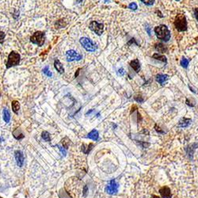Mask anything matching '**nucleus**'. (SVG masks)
Listing matches in <instances>:
<instances>
[{"label": "nucleus", "instance_id": "obj_1", "mask_svg": "<svg viewBox=\"0 0 198 198\" xmlns=\"http://www.w3.org/2000/svg\"><path fill=\"white\" fill-rule=\"evenodd\" d=\"M65 189L72 198L83 197L86 193L84 183L77 178H71L65 183Z\"/></svg>", "mask_w": 198, "mask_h": 198}, {"label": "nucleus", "instance_id": "obj_2", "mask_svg": "<svg viewBox=\"0 0 198 198\" xmlns=\"http://www.w3.org/2000/svg\"><path fill=\"white\" fill-rule=\"evenodd\" d=\"M155 33L159 40L165 41V42L169 41L170 36H171L168 27L165 25H160V26H156L155 28Z\"/></svg>", "mask_w": 198, "mask_h": 198}, {"label": "nucleus", "instance_id": "obj_3", "mask_svg": "<svg viewBox=\"0 0 198 198\" xmlns=\"http://www.w3.org/2000/svg\"><path fill=\"white\" fill-rule=\"evenodd\" d=\"M174 26H175L176 29L179 31V32H183L187 29V21H186V18L184 14H179L175 17L174 19Z\"/></svg>", "mask_w": 198, "mask_h": 198}, {"label": "nucleus", "instance_id": "obj_4", "mask_svg": "<svg viewBox=\"0 0 198 198\" xmlns=\"http://www.w3.org/2000/svg\"><path fill=\"white\" fill-rule=\"evenodd\" d=\"M20 59H21V56H20L19 53L14 52V51L10 52L8 55V59H7V64H6L7 68L8 69L12 67L18 66L20 63Z\"/></svg>", "mask_w": 198, "mask_h": 198}, {"label": "nucleus", "instance_id": "obj_5", "mask_svg": "<svg viewBox=\"0 0 198 198\" xmlns=\"http://www.w3.org/2000/svg\"><path fill=\"white\" fill-rule=\"evenodd\" d=\"M45 33L41 31H36L30 37V41L38 46H42L45 44Z\"/></svg>", "mask_w": 198, "mask_h": 198}, {"label": "nucleus", "instance_id": "obj_6", "mask_svg": "<svg viewBox=\"0 0 198 198\" xmlns=\"http://www.w3.org/2000/svg\"><path fill=\"white\" fill-rule=\"evenodd\" d=\"M79 42L87 52H95L97 50V45H94L93 41L91 39L87 38V37H82V38H80Z\"/></svg>", "mask_w": 198, "mask_h": 198}, {"label": "nucleus", "instance_id": "obj_7", "mask_svg": "<svg viewBox=\"0 0 198 198\" xmlns=\"http://www.w3.org/2000/svg\"><path fill=\"white\" fill-rule=\"evenodd\" d=\"M89 28L98 36H101L104 32V25L102 23H98L96 21H92L89 25Z\"/></svg>", "mask_w": 198, "mask_h": 198}, {"label": "nucleus", "instance_id": "obj_8", "mask_svg": "<svg viewBox=\"0 0 198 198\" xmlns=\"http://www.w3.org/2000/svg\"><path fill=\"white\" fill-rule=\"evenodd\" d=\"M66 57H67V60L68 62L78 61L82 59V55L77 52H75V50H69L66 52Z\"/></svg>", "mask_w": 198, "mask_h": 198}, {"label": "nucleus", "instance_id": "obj_9", "mask_svg": "<svg viewBox=\"0 0 198 198\" xmlns=\"http://www.w3.org/2000/svg\"><path fill=\"white\" fill-rule=\"evenodd\" d=\"M118 190V185L115 182V180H112L109 182V184L105 187V192L109 194H114L117 193Z\"/></svg>", "mask_w": 198, "mask_h": 198}, {"label": "nucleus", "instance_id": "obj_10", "mask_svg": "<svg viewBox=\"0 0 198 198\" xmlns=\"http://www.w3.org/2000/svg\"><path fill=\"white\" fill-rule=\"evenodd\" d=\"M159 193H160L162 198H171V192H170L169 187H167V186L162 187L159 190Z\"/></svg>", "mask_w": 198, "mask_h": 198}, {"label": "nucleus", "instance_id": "obj_11", "mask_svg": "<svg viewBox=\"0 0 198 198\" xmlns=\"http://www.w3.org/2000/svg\"><path fill=\"white\" fill-rule=\"evenodd\" d=\"M15 159H16L18 166H20V167L22 166L25 159H24V155H23L22 151H15Z\"/></svg>", "mask_w": 198, "mask_h": 198}, {"label": "nucleus", "instance_id": "obj_12", "mask_svg": "<svg viewBox=\"0 0 198 198\" xmlns=\"http://www.w3.org/2000/svg\"><path fill=\"white\" fill-rule=\"evenodd\" d=\"M130 66L133 68V70L136 72H140V64L138 59H135L133 60L130 62Z\"/></svg>", "mask_w": 198, "mask_h": 198}, {"label": "nucleus", "instance_id": "obj_13", "mask_svg": "<svg viewBox=\"0 0 198 198\" xmlns=\"http://www.w3.org/2000/svg\"><path fill=\"white\" fill-rule=\"evenodd\" d=\"M54 67H55V70H56L59 73H60V74L64 73V66H63V64L60 63V61H59V59H55V61H54Z\"/></svg>", "mask_w": 198, "mask_h": 198}, {"label": "nucleus", "instance_id": "obj_14", "mask_svg": "<svg viewBox=\"0 0 198 198\" xmlns=\"http://www.w3.org/2000/svg\"><path fill=\"white\" fill-rule=\"evenodd\" d=\"M155 49L156 51H158L159 52H162V53H164V52H167V48L165 45H163L162 43H157L155 45Z\"/></svg>", "mask_w": 198, "mask_h": 198}, {"label": "nucleus", "instance_id": "obj_15", "mask_svg": "<svg viewBox=\"0 0 198 198\" xmlns=\"http://www.w3.org/2000/svg\"><path fill=\"white\" fill-rule=\"evenodd\" d=\"M13 136L16 140H22V139H23L25 137L24 134L22 132V130L20 129L19 128H16V129L14 131Z\"/></svg>", "mask_w": 198, "mask_h": 198}, {"label": "nucleus", "instance_id": "obj_16", "mask_svg": "<svg viewBox=\"0 0 198 198\" xmlns=\"http://www.w3.org/2000/svg\"><path fill=\"white\" fill-rule=\"evenodd\" d=\"M191 124V120L188 119V118H182V120L179 121L178 127L180 128H186L189 127Z\"/></svg>", "mask_w": 198, "mask_h": 198}, {"label": "nucleus", "instance_id": "obj_17", "mask_svg": "<svg viewBox=\"0 0 198 198\" xmlns=\"http://www.w3.org/2000/svg\"><path fill=\"white\" fill-rule=\"evenodd\" d=\"M168 78H169V76L167 75L159 74V75H156V81L158 82L159 84H163L168 79Z\"/></svg>", "mask_w": 198, "mask_h": 198}, {"label": "nucleus", "instance_id": "obj_18", "mask_svg": "<svg viewBox=\"0 0 198 198\" xmlns=\"http://www.w3.org/2000/svg\"><path fill=\"white\" fill-rule=\"evenodd\" d=\"M87 137L88 138H90V139H91V140L97 141V140H98V138H99V134H98V132H97V130L93 129L92 131H91V132H90V133L88 134Z\"/></svg>", "mask_w": 198, "mask_h": 198}, {"label": "nucleus", "instance_id": "obj_19", "mask_svg": "<svg viewBox=\"0 0 198 198\" xmlns=\"http://www.w3.org/2000/svg\"><path fill=\"white\" fill-rule=\"evenodd\" d=\"M152 57H153V59H157V60L162 61V62H163V63H165V64L167 62V59H166V56H165V55H160V54H159V53H155V54L152 55Z\"/></svg>", "mask_w": 198, "mask_h": 198}, {"label": "nucleus", "instance_id": "obj_20", "mask_svg": "<svg viewBox=\"0 0 198 198\" xmlns=\"http://www.w3.org/2000/svg\"><path fill=\"white\" fill-rule=\"evenodd\" d=\"M3 119L6 123H9L10 120V114L9 110L7 109H3Z\"/></svg>", "mask_w": 198, "mask_h": 198}, {"label": "nucleus", "instance_id": "obj_21", "mask_svg": "<svg viewBox=\"0 0 198 198\" xmlns=\"http://www.w3.org/2000/svg\"><path fill=\"white\" fill-rule=\"evenodd\" d=\"M12 109L15 113V114H18V111L20 109V104L19 102L18 101H12Z\"/></svg>", "mask_w": 198, "mask_h": 198}, {"label": "nucleus", "instance_id": "obj_22", "mask_svg": "<svg viewBox=\"0 0 198 198\" xmlns=\"http://www.w3.org/2000/svg\"><path fill=\"white\" fill-rule=\"evenodd\" d=\"M41 137H42L43 140L45 141H47V142H50L51 141V137H50V134L48 132H43L42 134H41Z\"/></svg>", "mask_w": 198, "mask_h": 198}, {"label": "nucleus", "instance_id": "obj_23", "mask_svg": "<svg viewBox=\"0 0 198 198\" xmlns=\"http://www.w3.org/2000/svg\"><path fill=\"white\" fill-rule=\"evenodd\" d=\"M62 143L64 145V147L65 148H68L69 144H70V140H69L68 137H65L62 140Z\"/></svg>", "mask_w": 198, "mask_h": 198}, {"label": "nucleus", "instance_id": "obj_24", "mask_svg": "<svg viewBox=\"0 0 198 198\" xmlns=\"http://www.w3.org/2000/svg\"><path fill=\"white\" fill-rule=\"evenodd\" d=\"M189 63V60L187 59L186 58H182V59L181 60V65H182L183 68H186L188 67Z\"/></svg>", "mask_w": 198, "mask_h": 198}, {"label": "nucleus", "instance_id": "obj_25", "mask_svg": "<svg viewBox=\"0 0 198 198\" xmlns=\"http://www.w3.org/2000/svg\"><path fill=\"white\" fill-rule=\"evenodd\" d=\"M140 1L147 6H152L155 3V0H140Z\"/></svg>", "mask_w": 198, "mask_h": 198}, {"label": "nucleus", "instance_id": "obj_26", "mask_svg": "<svg viewBox=\"0 0 198 198\" xmlns=\"http://www.w3.org/2000/svg\"><path fill=\"white\" fill-rule=\"evenodd\" d=\"M66 25H67V23H64V20H59V21H58L57 22L55 23L56 28H57V27H58V28H62V27H64Z\"/></svg>", "mask_w": 198, "mask_h": 198}, {"label": "nucleus", "instance_id": "obj_27", "mask_svg": "<svg viewBox=\"0 0 198 198\" xmlns=\"http://www.w3.org/2000/svg\"><path fill=\"white\" fill-rule=\"evenodd\" d=\"M43 72H44V73H45L47 76H49V77H51V76L52 75V72L49 71V68L48 66H46L45 68L43 69Z\"/></svg>", "mask_w": 198, "mask_h": 198}, {"label": "nucleus", "instance_id": "obj_28", "mask_svg": "<svg viewBox=\"0 0 198 198\" xmlns=\"http://www.w3.org/2000/svg\"><path fill=\"white\" fill-rule=\"evenodd\" d=\"M5 37H6V34L3 32L0 31V44H3L4 42Z\"/></svg>", "mask_w": 198, "mask_h": 198}, {"label": "nucleus", "instance_id": "obj_29", "mask_svg": "<svg viewBox=\"0 0 198 198\" xmlns=\"http://www.w3.org/2000/svg\"><path fill=\"white\" fill-rule=\"evenodd\" d=\"M128 8L131 9V10H136L137 8H138V7H137V5L136 3H130L129 5H128Z\"/></svg>", "mask_w": 198, "mask_h": 198}, {"label": "nucleus", "instance_id": "obj_30", "mask_svg": "<svg viewBox=\"0 0 198 198\" xmlns=\"http://www.w3.org/2000/svg\"><path fill=\"white\" fill-rule=\"evenodd\" d=\"M125 74V72H124V68H120L119 70H118V75H121V76H123Z\"/></svg>", "mask_w": 198, "mask_h": 198}, {"label": "nucleus", "instance_id": "obj_31", "mask_svg": "<svg viewBox=\"0 0 198 198\" xmlns=\"http://www.w3.org/2000/svg\"><path fill=\"white\" fill-rule=\"evenodd\" d=\"M135 100L137 101H138V102H143V99L142 98V97H135Z\"/></svg>", "mask_w": 198, "mask_h": 198}, {"label": "nucleus", "instance_id": "obj_32", "mask_svg": "<svg viewBox=\"0 0 198 198\" xmlns=\"http://www.w3.org/2000/svg\"><path fill=\"white\" fill-rule=\"evenodd\" d=\"M194 14L195 17H196V19L198 22V8H196L194 10Z\"/></svg>", "mask_w": 198, "mask_h": 198}, {"label": "nucleus", "instance_id": "obj_33", "mask_svg": "<svg viewBox=\"0 0 198 198\" xmlns=\"http://www.w3.org/2000/svg\"><path fill=\"white\" fill-rule=\"evenodd\" d=\"M58 147H59V150H60V151H61V152L63 153V155H65V154H66V151H65L64 150V149H62V147H61L58 146Z\"/></svg>", "mask_w": 198, "mask_h": 198}, {"label": "nucleus", "instance_id": "obj_34", "mask_svg": "<svg viewBox=\"0 0 198 198\" xmlns=\"http://www.w3.org/2000/svg\"><path fill=\"white\" fill-rule=\"evenodd\" d=\"M146 30L147 31V32H148V34H149V36H151V29H150L149 27H147L146 28Z\"/></svg>", "mask_w": 198, "mask_h": 198}, {"label": "nucleus", "instance_id": "obj_35", "mask_svg": "<svg viewBox=\"0 0 198 198\" xmlns=\"http://www.w3.org/2000/svg\"><path fill=\"white\" fill-rule=\"evenodd\" d=\"M151 198H161V197H159V196H156V195H152V196H151Z\"/></svg>", "mask_w": 198, "mask_h": 198}, {"label": "nucleus", "instance_id": "obj_36", "mask_svg": "<svg viewBox=\"0 0 198 198\" xmlns=\"http://www.w3.org/2000/svg\"><path fill=\"white\" fill-rule=\"evenodd\" d=\"M76 1H77V3H80L82 2V0H76Z\"/></svg>", "mask_w": 198, "mask_h": 198}, {"label": "nucleus", "instance_id": "obj_37", "mask_svg": "<svg viewBox=\"0 0 198 198\" xmlns=\"http://www.w3.org/2000/svg\"><path fill=\"white\" fill-rule=\"evenodd\" d=\"M176 1H179V0H176Z\"/></svg>", "mask_w": 198, "mask_h": 198}, {"label": "nucleus", "instance_id": "obj_38", "mask_svg": "<svg viewBox=\"0 0 198 198\" xmlns=\"http://www.w3.org/2000/svg\"><path fill=\"white\" fill-rule=\"evenodd\" d=\"M0 97H1V94H0Z\"/></svg>", "mask_w": 198, "mask_h": 198}, {"label": "nucleus", "instance_id": "obj_39", "mask_svg": "<svg viewBox=\"0 0 198 198\" xmlns=\"http://www.w3.org/2000/svg\"><path fill=\"white\" fill-rule=\"evenodd\" d=\"M0 198H3V197H0Z\"/></svg>", "mask_w": 198, "mask_h": 198}]
</instances>
